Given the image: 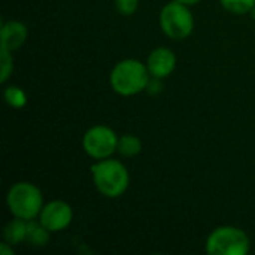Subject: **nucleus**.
I'll use <instances>...</instances> for the list:
<instances>
[{
	"label": "nucleus",
	"instance_id": "10",
	"mask_svg": "<svg viewBox=\"0 0 255 255\" xmlns=\"http://www.w3.org/2000/svg\"><path fill=\"white\" fill-rule=\"evenodd\" d=\"M25 235H27V221L16 217H13V220H10L3 229V241L12 247L25 242Z\"/></svg>",
	"mask_w": 255,
	"mask_h": 255
},
{
	"label": "nucleus",
	"instance_id": "3",
	"mask_svg": "<svg viewBox=\"0 0 255 255\" xmlns=\"http://www.w3.org/2000/svg\"><path fill=\"white\" fill-rule=\"evenodd\" d=\"M6 206L9 212L21 220L30 221L39 218L43 208V196L39 187L31 182L21 181L13 184L6 194Z\"/></svg>",
	"mask_w": 255,
	"mask_h": 255
},
{
	"label": "nucleus",
	"instance_id": "8",
	"mask_svg": "<svg viewBox=\"0 0 255 255\" xmlns=\"http://www.w3.org/2000/svg\"><path fill=\"white\" fill-rule=\"evenodd\" d=\"M146 67L151 76L166 79L176 69V55L170 48L158 46L149 52L146 58Z\"/></svg>",
	"mask_w": 255,
	"mask_h": 255
},
{
	"label": "nucleus",
	"instance_id": "5",
	"mask_svg": "<svg viewBox=\"0 0 255 255\" xmlns=\"http://www.w3.org/2000/svg\"><path fill=\"white\" fill-rule=\"evenodd\" d=\"M160 27L163 33L173 40L187 39L194 30V16L190 6L176 0L164 4L160 12Z\"/></svg>",
	"mask_w": 255,
	"mask_h": 255
},
{
	"label": "nucleus",
	"instance_id": "7",
	"mask_svg": "<svg viewBox=\"0 0 255 255\" xmlns=\"http://www.w3.org/2000/svg\"><path fill=\"white\" fill-rule=\"evenodd\" d=\"M72 220H73V209L64 200H52L43 205L39 214V221L51 233L66 230L72 224Z\"/></svg>",
	"mask_w": 255,
	"mask_h": 255
},
{
	"label": "nucleus",
	"instance_id": "19",
	"mask_svg": "<svg viewBox=\"0 0 255 255\" xmlns=\"http://www.w3.org/2000/svg\"><path fill=\"white\" fill-rule=\"evenodd\" d=\"M176 1H179V3H182V4H185V6H194V4H197V3H200L202 0H176Z\"/></svg>",
	"mask_w": 255,
	"mask_h": 255
},
{
	"label": "nucleus",
	"instance_id": "15",
	"mask_svg": "<svg viewBox=\"0 0 255 255\" xmlns=\"http://www.w3.org/2000/svg\"><path fill=\"white\" fill-rule=\"evenodd\" d=\"M0 63H1V76H0V82L4 84L9 76L12 75L13 70V58H12V51L6 49V48H0Z\"/></svg>",
	"mask_w": 255,
	"mask_h": 255
},
{
	"label": "nucleus",
	"instance_id": "1",
	"mask_svg": "<svg viewBox=\"0 0 255 255\" xmlns=\"http://www.w3.org/2000/svg\"><path fill=\"white\" fill-rule=\"evenodd\" d=\"M91 178L97 191L106 199L121 197L130 185V173L127 167L114 158L97 160L91 169Z\"/></svg>",
	"mask_w": 255,
	"mask_h": 255
},
{
	"label": "nucleus",
	"instance_id": "4",
	"mask_svg": "<svg viewBox=\"0 0 255 255\" xmlns=\"http://www.w3.org/2000/svg\"><path fill=\"white\" fill-rule=\"evenodd\" d=\"M250 250L248 235L235 226L217 227L206 239V253L209 255H247Z\"/></svg>",
	"mask_w": 255,
	"mask_h": 255
},
{
	"label": "nucleus",
	"instance_id": "16",
	"mask_svg": "<svg viewBox=\"0 0 255 255\" xmlns=\"http://www.w3.org/2000/svg\"><path fill=\"white\" fill-rule=\"evenodd\" d=\"M114 4L118 13H121L123 16H130L137 10L139 0H115Z\"/></svg>",
	"mask_w": 255,
	"mask_h": 255
},
{
	"label": "nucleus",
	"instance_id": "20",
	"mask_svg": "<svg viewBox=\"0 0 255 255\" xmlns=\"http://www.w3.org/2000/svg\"><path fill=\"white\" fill-rule=\"evenodd\" d=\"M250 13H251V16H253V18H254V19H255V7H254V9H253V10H251V12H250Z\"/></svg>",
	"mask_w": 255,
	"mask_h": 255
},
{
	"label": "nucleus",
	"instance_id": "13",
	"mask_svg": "<svg viewBox=\"0 0 255 255\" xmlns=\"http://www.w3.org/2000/svg\"><path fill=\"white\" fill-rule=\"evenodd\" d=\"M3 99L7 106L13 109H21L27 105V94L22 88L16 85H9L3 91Z\"/></svg>",
	"mask_w": 255,
	"mask_h": 255
},
{
	"label": "nucleus",
	"instance_id": "14",
	"mask_svg": "<svg viewBox=\"0 0 255 255\" xmlns=\"http://www.w3.org/2000/svg\"><path fill=\"white\" fill-rule=\"evenodd\" d=\"M220 3L227 12L236 15L250 13L255 7V0H220Z\"/></svg>",
	"mask_w": 255,
	"mask_h": 255
},
{
	"label": "nucleus",
	"instance_id": "12",
	"mask_svg": "<svg viewBox=\"0 0 255 255\" xmlns=\"http://www.w3.org/2000/svg\"><path fill=\"white\" fill-rule=\"evenodd\" d=\"M117 151L123 155V157H136L140 154L142 151V140L136 136V134H123L118 139V148Z\"/></svg>",
	"mask_w": 255,
	"mask_h": 255
},
{
	"label": "nucleus",
	"instance_id": "11",
	"mask_svg": "<svg viewBox=\"0 0 255 255\" xmlns=\"http://www.w3.org/2000/svg\"><path fill=\"white\" fill-rule=\"evenodd\" d=\"M49 230L36 220L27 221V235H25V242L31 247H45L49 242Z\"/></svg>",
	"mask_w": 255,
	"mask_h": 255
},
{
	"label": "nucleus",
	"instance_id": "18",
	"mask_svg": "<svg viewBox=\"0 0 255 255\" xmlns=\"http://www.w3.org/2000/svg\"><path fill=\"white\" fill-rule=\"evenodd\" d=\"M0 253L3 255H13V250H12V245H9L7 242L3 241V244L0 245Z\"/></svg>",
	"mask_w": 255,
	"mask_h": 255
},
{
	"label": "nucleus",
	"instance_id": "9",
	"mask_svg": "<svg viewBox=\"0 0 255 255\" xmlns=\"http://www.w3.org/2000/svg\"><path fill=\"white\" fill-rule=\"evenodd\" d=\"M27 40V25L21 21H7L1 24V46L9 51L21 48Z\"/></svg>",
	"mask_w": 255,
	"mask_h": 255
},
{
	"label": "nucleus",
	"instance_id": "2",
	"mask_svg": "<svg viewBox=\"0 0 255 255\" xmlns=\"http://www.w3.org/2000/svg\"><path fill=\"white\" fill-rule=\"evenodd\" d=\"M149 78L151 75L146 63L143 64L140 60L136 58H126L114 66L109 82L117 94L123 97H130L145 91Z\"/></svg>",
	"mask_w": 255,
	"mask_h": 255
},
{
	"label": "nucleus",
	"instance_id": "17",
	"mask_svg": "<svg viewBox=\"0 0 255 255\" xmlns=\"http://www.w3.org/2000/svg\"><path fill=\"white\" fill-rule=\"evenodd\" d=\"M161 81L163 79H160V78L151 76L149 81H148V85H146V90L145 91H148L149 94H160L161 90H163V82Z\"/></svg>",
	"mask_w": 255,
	"mask_h": 255
},
{
	"label": "nucleus",
	"instance_id": "6",
	"mask_svg": "<svg viewBox=\"0 0 255 255\" xmlns=\"http://www.w3.org/2000/svg\"><path fill=\"white\" fill-rule=\"evenodd\" d=\"M118 134L105 124L90 127L82 137L85 154L94 160L109 158L118 148Z\"/></svg>",
	"mask_w": 255,
	"mask_h": 255
}]
</instances>
